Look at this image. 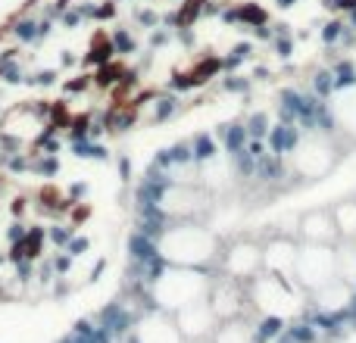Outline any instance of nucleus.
<instances>
[{"instance_id": "nucleus-1", "label": "nucleus", "mask_w": 356, "mask_h": 343, "mask_svg": "<svg viewBox=\"0 0 356 343\" xmlns=\"http://www.w3.org/2000/svg\"><path fill=\"white\" fill-rule=\"evenodd\" d=\"M156 253L166 259V265L207 269L219 259V237L203 221H172L156 237Z\"/></svg>"}, {"instance_id": "nucleus-2", "label": "nucleus", "mask_w": 356, "mask_h": 343, "mask_svg": "<svg viewBox=\"0 0 356 343\" xmlns=\"http://www.w3.org/2000/svg\"><path fill=\"white\" fill-rule=\"evenodd\" d=\"M213 281L203 275V269H188V265H166L156 271L150 281V300L163 312H181V309L194 306L200 300H209Z\"/></svg>"}, {"instance_id": "nucleus-3", "label": "nucleus", "mask_w": 356, "mask_h": 343, "mask_svg": "<svg viewBox=\"0 0 356 343\" xmlns=\"http://www.w3.org/2000/svg\"><path fill=\"white\" fill-rule=\"evenodd\" d=\"M247 303L266 319H291V315L300 312L297 281L259 271L253 281H247Z\"/></svg>"}, {"instance_id": "nucleus-4", "label": "nucleus", "mask_w": 356, "mask_h": 343, "mask_svg": "<svg viewBox=\"0 0 356 343\" xmlns=\"http://www.w3.org/2000/svg\"><path fill=\"white\" fill-rule=\"evenodd\" d=\"M338 160H341V150L332 135H325V131H307L291 147L288 166L300 181H319V178H325L328 172L338 166Z\"/></svg>"}, {"instance_id": "nucleus-5", "label": "nucleus", "mask_w": 356, "mask_h": 343, "mask_svg": "<svg viewBox=\"0 0 356 343\" xmlns=\"http://www.w3.org/2000/svg\"><path fill=\"white\" fill-rule=\"evenodd\" d=\"M338 244H303L300 240V253H297V269H294V281L300 290L316 294L319 287L338 281Z\"/></svg>"}, {"instance_id": "nucleus-6", "label": "nucleus", "mask_w": 356, "mask_h": 343, "mask_svg": "<svg viewBox=\"0 0 356 343\" xmlns=\"http://www.w3.org/2000/svg\"><path fill=\"white\" fill-rule=\"evenodd\" d=\"M209 209V190L203 184H169L160 194V212L172 221H197Z\"/></svg>"}, {"instance_id": "nucleus-7", "label": "nucleus", "mask_w": 356, "mask_h": 343, "mask_svg": "<svg viewBox=\"0 0 356 343\" xmlns=\"http://www.w3.org/2000/svg\"><path fill=\"white\" fill-rule=\"evenodd\" d=\"M222 271L241 284L253 281L263 271V244H257L253 237H238L222 253Z\"/></svg>"}, {"instance_id": "nucleus-8", "label": "nucleus", "mask_w": 356, "mask_h": 343, "mask_svg": "<svg viewBox=\"0 0 356 343\" xmlns=\"http://www.w3.org/2000/svg\"><path fill=\"white\" fill-rule=\"evenodd\" d=\"M175 321H178V331H181L184 343L213 340L216 328L222 325L219 312L213 309V303H209V300H200V303H194V306H188V309H181V312H175Z\"/></svg>"}, {"instance_id": "nucleus-9", "label": "nucleus", "mask_w": 356, "mask_h": 343, "mask_svg": "<svg viewBox=\"0 0 356 343\" xmlns=\"http://www.w3.org/2000/svg\"><path fill=\"white\" fill-rule=\"evenodd\" d=\"M131 340L135 343H184L175 315L163 312V309H154L144 319H138V325L131 328Z\"/></svg>"}, {"instance_id": "nucleus-10", "label": "nucleus", "mask_w": 356, "mask_h": 343, "mask_svg": "<svg viewBox=\"0 0 356 343\" xmlns=\"http://www.w3.org/2000/svg\"><path fill=\"white\" fill-rule=\"evenodd\" d=\"M328 116H332L334 135L356 144V81L338 87V91L332 94V100H328Z\"/></svg>"}, {"instance_id": "nucleus-11", "label": "nucleus", "mask_w": 356, "mask_h": 343, "mask_svg": "<svg viewBox=\"0 0 356 343\" xmlns=\"http://www.w3.org/2000/svg\"><path fill=\"white\" fill-rule=\"evenodd\" d=\"M297 253H300V244H297V240H291V237H269L263 244V271L294 281Z\"/></svg>"}, {"instance_id": "nucleus-12", "label": "nucleus", "mask_w": 356, "mask_h": 343, "mask_svg": "<svg viewBox=\"0 0 356 343\" xmlns=\"http://www.w3.org/2000/svg\"><path fill=\"white\" fill-rule=\"evenodd\" d=\"M297 234L303 244H341L338 225H334V212L332 209H309L300 215L297 221Z\"/></svg>"}, {"instance_id": "nucleus-13", "label": "nucleus", "mask_w": 356, "mask_h": 343, "mask_svg": "<svg viewBox=\"0 0 356 343\" xmlns=\"http://www.w3.org/2000/svg\"><path fill=\"white\" fill-rule=\"evenodd\" d=\"M247 300V284L234 281V278H222L219 284H213V290H209V303H213V309L219 312V319H234V315H241V306H244Z\"/></svg>"}, {"instance_id": "nucleus-14", "label": "nucleus", "mask_w": 356, "mask_h": 343, "mask_svg": "<svg viewBox=\"0 0 356 343\" xmlns=\"http://www.w3.org/2000/svg\"><path fill=\"white\" fill-rule=\"evenodd\" d=\"M41 131H44L41 116H38L35 110H29V106L10 110V112H6V119H3V135H10L13 141H19V144L35 141Z\"/></svg>"}, {"instance_id": "nucleus-15", "label": "nucleus", "mask_w": 356, "mask_h": 343, "mask_svg": "<svg viewBox=\"0 0 356 343\" xmlns=\"http://www.w3.org/2000/svg\"><path fill=\"white\" fill-rule=\"evenodd\" d=\"M234 178L232 160L225 153H209L207 160L197 166V181L203 184L207 190H225Z\"/></svg>"}, {"instance_id": "nucleus-16", "label": "nucleus", "mask_w": 356, "mask_h": 343, "mask_svg": "<svg viewBox=\"0 0 356 343\" xmlns=\"http://www.w3.org/2000/svg\"><path fill=\"white\" fill-rule=\"evenodd\" d=\"M313 296V303L322 309V312H341V309H347L353 303V284L344 281V278H338V281L325 284V287H319Z\"/></svg>"}, {"instance_id": "nucleus-17", "label": "nucleus", "mask_w": 356, "mask_h": 343, "mask_svg": "<svg viewBox=\"0 0 356 343\" xmlns=\"http://www.w3.org/2000/svg\"><path fill=\"white\" fill-rule=\"evenodd\" d=\"M213 343H253V325L241 315L225 319L213 334Z\"/></svg>"}, {"instance_id": "nucleus-18", "label": "nucleus", "mask_w": 356, "mask_h": 343, "mask_svg": "<svg viewBox=\"0 0 356 343\" xmlns=\"http://www.w3.org/2000/svg\"><path fill=\"white\" fill-rule=\"evenodd\" d=\"M332 212H334V225H338L341 240H350V244H356V196L338 200L332 206Z\"/></svg>"}, {"instance_id": "nucleus-19", "label": "nucleus", "mask_w": 356, "mask_h": 343, "mask_svg": "<svg viewBox=\"0 0 356 343\" xmlns=\"http://www.w3.org/2000/svg\"><path fill=\"white\" fill-rule=\"evenodd\" d=\"M338 271L344 281L356 284V244H350V240L338 244Z\"/></svg>"}]
</instances>
